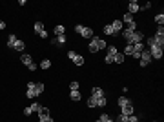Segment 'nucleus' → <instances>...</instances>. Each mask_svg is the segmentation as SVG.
Instances as JSON below:
<instances>
[{
  "mask_svg": "<svg viewBox=\"0 0 164 122\" xmlns=\"http://www.w3.org/2000/svg\"><path fill=\"white\" fill-rule=\"evenodd\" d=\"M122 33V37H124V40H126V42L128 44H139V42H144V33H142V31H139V29H137V31H131V29H122L120 31Z\"/></svg>",
  "mask_w": 164,
  "mask_h": 122,
  "instance_id": "nucleus-1",
  "label": "nucleus"
},
{
  "mask_svg": "<svg viewBox=\"0 0 164 122\" xmlns=\"http://www.w3.org/2000/svg\"><path fill=\"white\" fill-rule=\"evenodd\" d=\"M151 55H149V49H144L140 53V58H139V66H142V67H146L148 64H151Z\"/></svg>",
  "mask_w": 164,
  "mask_h": 122,
  "instance_id": "nucleus-2",
  "label": "nucleus"
},
{
  "mask_svg": "<svg viewBox=\"0 0 164 122\" xmlns=\"http://www.w3.org/2000/svg\"><path fill=\"white\" fill-rule=\"evenodd\" d=\"M20 62L29 67V71H35V69H37V64H33L31 55H24V53H22V55H20Z\"/></svg>",
  "mask_w": 164,
  "mask_h": 122,
  "instance_id": "nucleus-3",
  "label": "nucleus"
},
{
  "mask_svg": "<svg viewBox=\"0 0 164 122\" xmlns=\"http://www.w3.org/2000/svg\"><path fill=\"white\" fill-rule=\"evenodd\" d=\"M162 49L164 47H161V46H151L149 47V55H151V58H155V60H161L162 58Z\"/></svg>",
  "mask_w": 164,
  "mask_h": 122,
  "instance_id": "nucleus-4",
  "label": "nucleus"
},
{
  "mask_svg": "<svg viewBox=\"0 0 164 122\" xmlns=\"http://www.w3.org/2000/svg\"><path fill=\"white\" fill-rule=\"evenodd\" d=\"M33 29H35V33H37L40 38H46V37H47V33H46V29H44V24L40 22V20H37V22H35Z\"/></svg>",
  "mask_w": 164,
  "mask_h": 122,
  "instance_id": "nucleus-5",
  "label": "nucleus"
},
{
  "mask_svg": "<svg viewBox=\"0 0 164 122\" xmlns=\"http://www.w3.org/2000/svg\"><path fill=\"white\" fill-rule=\"evenodd\" d=\"M27 98H37L38 93H37V82H29L27 84V93H26Z\"/></svg>",
  "mask_w": 164,
  "mask_h": 122,
  "instance_id": "nucleus-6",
  "label": "nucleus"
},
{
  "mask_svg": "<svg viewBox=\"0 0 164 122\" xmlns=\"http://www.w3.org/2000/svg\"><path fill=\"white\" fill-rule=\"evenodd\" d=\"M120 115H126V117L133 115V104H131V100H128V102L120 107Z\"/></svg>",
  "mask_w": 164,
  "mask_h": 122,
  "instance_id": "nucleus-7",
  "label": "nucleus"
},
{
  "mask_svg": "<svg viewBox=\"0 0 164 122\" xmlns=\"http://www.w3.org/2000/svg\"><path fill=\"white\" fill-rule=\"evenodd\" d=\"M139 9H140V4L137 2V0H131V2L128 4V13H129V15H135Z\"/></svg>",
  "mask_w": 164,
  "mask_h": 122,
  "instance_id": "nucleus-8",
  "label": "nucleus"
},
{
  "mask_svg": "<svg viewBox=\"0 0 164 122\" xmlns=\"http://www.w3.org/2000/svg\"><path fill=\"white\" fill-rule=\"evenodd\" d=\"M99 38H100V37H95V35H93V38L90 40V47H88V49H90L91 53H97V51H99Z\"/></svg>",
  "mask_w": 164,
  "mask_h": 122,
  "instance_id": "nucleus-9",
  "label": "nucleus"
},
{
  "mask_svg": "<svg viewBox=\"0 0 164 122\" xmlns=\"http://www.w3.org/2000/svg\"><path fill=\"white\" fill-rule=\"evenodd\" d=\"M109 26L113 28V31L117 33V35H120V31L124 29V24H122V20H113V22L109 24Z\"/></svg>",
  "mask_w": 164,
  "mask_h": 122,
  "instance_id": "nucleus-10",
  "label": "nucleus"
},
{
  "mask_svg": "<svg viewBox=\"0 0 164 122\" xmlns=\"http://www.w3.org/2000/svg\"><path fill=\"white\" fill-rule=\"evenodd\" d=\"M13 49L18 51V53H22V51L26 49V42H24V40H20V38H17V42H15V46H13Z\"/></svg>",
  "mask_w": 164,
  "mask_h": 122,
  "instance_id": "nucleus-11",
  "label": "nucleus"
},
{
  "mask_svg": "<svg viewBox=\"0 0 164 122\" xmlns=\"http://www.w3.org/2000/svg\"><path fill=\"white\" fill-rule=\"evenodd\" d=\"M80 37H84V38H93V29L91 28H86V26H84V29H82L80 31Z\"/></svg>",
  "mask_w": 164,
  "mask_h": 122,
  "instance_id": "nucleus-12",
  "label": "nucleus"
},
{
  "mask_svg": "<svg viewBox=\"0 0 164 122\" xmlns=\"http://www.w3.org/2000/svg\"><path fill=\"white\" fill-rule=\"evenodd\" d=\"M51 115H49V110H47V107H44L42 106V110L38 111V120H44V119H49Z\"/></svg>",
  "mask_w": 164,
  "mask_h": 122,
  "instance_id": "nucleus-13",
  "label": "nucleus"
},
{
  "mask_svg": "<svg viewBox=\"0 0 164 122\" xmlns=\"http://www.w3.org/2000/svg\"><path fill=\"white\" fill-rule=\"evenodd\" d=\"M51 44H53V46H57V44H58V46H64V44H66V35H60V37H55V38L51 40Z\"/></svg>",
  "mask_w": 164,
  "mask_h": 122,
  "instance_id": "nucleus-14",
  "label": "nucleus"
},
{
  "mask_svg": "<svg viewBox=\"0 0 164 122\" xmlns=\"http://www.w3.org/2000/svg\"><path fill=\"white\" fill-rule=\"evenodd\" d=\"M135 20H133V15H129V13H124V17H122V24L124 26H129V24H133Z\"/></svg>",
  "mask_w": 164,
  "mask_h": 122,
  "instance_id": "nucleus-15",
  "label": "nucleus"
},
{
  "mask_svg": "<svg viewBox=\"0 0 164 122\" xmlns=\"http://www.w3.org/2000/svg\"><path fill=\"white\" fill-rule=\"evenodd\" d=\"M102 31H104V35H108V37H117V33L113 31V28H111L109 24H106V26H104V29H102Z\"/></svg>",
  "mask_w": 164,
  "mask_h": 122,
  "instance_id": "nucleus-16",
  "label": "nucleus"
},
{
  "mask_svg": "<svg viewBox=\"0 0 164 122\" xmlns=\"http://www.w3.org/2000/svg\"><path fill=\"white\" fill-rule=\"evenodd\" d=\"M124 58H126V57L119 51L117 55H113V64H124Z\"/></svg>",
  "mask_w": 164,
  "mask_h": 122,
  "instance_id": "nucleus-17",
  "label": "nucleus"
},
{
  "mask_svg": "<svg viewBox=\"0 0 164 122\" xmlns=\"http://www.w3.org/2000/svg\"><path fill=\"white\" fill-rule=\"evenodd\" d=\"M122 55H124V57H131V55H133V46H131V44H126L124 51H122Z\"/></svg>",
  "mask_w": 164,
  "mask_h": 122,
  "instance_id": "nucleus-18",
  "label": "nucleus"
},
{
  "mask_svg": "<svg viewBox=\"0 0 164 122\" xmlns=\"http://www.w3.org/2000/svg\"><path fill=\"white\" fill-rule=\"evenodd\" d=\"M91 97H95V98H99V97H104V91H102L100 87H93V89H91Z\"/></svg>",
  "mask_w": 164,
  "mask_h": 122,
  "instance_id": "nucleus-19",
  "label": "nucleus"
},
{
  "mask_svg": "<svg viewBox=\"0 0 164 122\" xmlns=\"http://www.w3.org/2000/svg\"><path fill=\"white\" fill-rule=\"evenodd\" d=\"M15 42H17V35L13 33V35H9V37H8V47H9V49H13Z\"/></svg>",
  "mask_w": 164,
  "mask_h": 122,
  "instance_id": "nucleus-20",
  "label": "nucleus"
},
{
  "mask_svg": "<svg viewBox=\"0 0 164 122\" xmlns=\"http://www.w3.org/2000/svg\"><path fill=\"white\" fill-rule=\"evenodd\" d=\"M53 31H55V35H57V37H60V35H64V33H66V28L58 24V26H55V29H53Z\"/></svg>",
  "mask_w": 164,
  "mask_h": 122,
  "instance_id": "nucleus-21",
  "label": "nucleus"
},
{
  "mask_svg": "<svg viewBox=\"0 0 164 122\" xmlns=\"http://www.w3.org/2000/svg\"><path fill=\"white\" fill-rule=\"evenodd\" d=\"M73 64H75V66H79V67H80V66H84V57H82V55H77V57L73 58Z\"/></svg>",
  "mask_w": 164,
  "mask_h": 122,
  "instance_id": "nucleus-22",
  "label": "nucleus"
},
{
  "mask_svg": "<svg viewBox=\"0 0 164 122\" xmlns=\"http://www.w3.org/2000/svg\"><path fill=\"white\" fill-rule=\"evenodd\" d=\"M69 98L75 100V102H79V100L82 98V97H80V91H69Z\"/></svg>",
  "mask_w": 164,
  "mask_h": 122,
  "instance_id": "nucleus-23",
  "label": "nucleus"
},
{
  "mask_svg": "<svg viewBox=\"0 0 164 122\" xmlns=\"http://www.w3.org/2000/svg\"><path fill=\"white\" fill-rule=\"evenodd\" d=\"M146 47H144V42H139V44H133V51H137V53H142Z\"/></svg>",
  "mask_w": 164,
  "mask_h": 122,
  "instance_id": "nucleus-24",
  "label": "nucleus"
},
{
  "mask_svg": "<svg viewBox=\"0 0 164 122\" xmlns=\"http://www.w3.org/2000/svg\"><path fill=\"white\" fill-rule=\"evenodd\" d=\"M106 49H108V55H109V57H113V55H117V53H119L117 46H108Z\"/></svg>",
  "mask_w": 164,
  "mask_h": 122,
  "instance_id": "nucleus-25",
  "label": "nucleus"
},
{
  "mask_svg": "<svg viewBox=\"0 0 164 122\" xmlns=\"http://www.w3.org/2000/svg\"><path fill=\"white\" fill-rule=\"evenodd\" d=\"M155 22H157V26H162L164 24V13L161 11L159 15H155Z\"/></svg>",
  "mask_w": 164,
  "mask_h": 122,
  "instance_id": "nucleus-26",
  "label": "nucleus"
},
{
  "mask_svg": "<svg viewBox=\"0 0 164 122\" xmlns=\"http://www.w3.org/2000/svg\"><path fill=\"white\" fill-rule=\"evenodd\" d=\"M40 67H42V69H49V67H51V60L49 58H44L42 62H40Z\"/></svg>",
  "mask_w": 164,
  "mask_h": 122,
  "instance_id": "nucleus-27",
  "label": "nucleus"
},
{
  "mask_svg": "<svg viewBox=\"0 0 164 122\" xmlns=\"http://www.w3.org/2000/svg\"><path fill=\"white\" fill-rule=\"evenodd\" d=\"M106 104H108L106 97H99V98H97V107H104Z\"/></svg>",
  "mask_w": 164,
  "mask_h": 122,
  "instance_id": "nucleus-28",
  "label": "nucleus"
},
{
  "mask_svg": "<svg viewBox=\"0 0 164 122\" xmlns=\"http://www.w3.org/2000/svg\"><path fill=\"white\" fill-rule=\"evenodd\" d=\"M88 107H97V98L91 97V95H90V98H88Z\"/></svg>",
  "mask_w": 164,
  "mask_h": 122,
  "instance_id": "nucleus-29",
  "label": "nucleus"
},
{
  "mask_svg": "<svg viewBox=\"0 0 164 122\" xmlns=\"http://www.w3.org/2000/svg\"><path fill=\"white\" fill-rule=\"evenodd\" d=\"M29 107H31V111H33V113H38L40 110H42V106H40L38 102H35V104H31Z\"/></svg>",
  "mask_w": 164,
  "mask_h": 122,
  "instance_id": "nucleus-30",
  "label": "nucleus"
},
{
  "mask_svg": "<svg viewBox=\"0 0 164 122\" xmlns=\"http://www.w3.org/2000/svg\"><path fill=\"white\" fill-rule=\"evenodd\" d=\"M79 87H80L79 82H77V80H73V82L69 84V91H79Z\"/></svg>",
  "mask_w": 164,
  "mask_h": 122,
  "instance_id": "nucleus-31",
  "label": "nucleus"
},
{
  "mask_svg": "<svg viewBox=\"0 0 164 122\" xmlns=\"http://www.w3.org/2000/svg\"><path fill=\"white\" fill-rule=\"evenodd\" d=\"M128 100H129L128 97H119V100H117V104H119V107H122V106H124V104L128 102Z\"/></svg>",
  "mask_w": 164,
  "mask_h": 122,
  "instance_id": "nucleus-32",
  "label": "nucleus"
},
{
  "mask_svg": "<svg viewBox=\"0 0 164 122\" xmlns=\"http://www.w3.org/2000/svg\"><path fill=\"white\" fill-rule=\"evenodd\" d=\"M146 46H148V49H149L151 46H155V38H153V37H148V38H146Z\"/></svg>",
  "mask_w": 164,
  "mask_h": 122,
  "instance_id": "nucleus-33",
  "label": "nucleus"
},
{
  "mask_svg": "<svg viewBox=\"0 0 164 122\" xmlns=\"http://www.w3.org/2000/svg\"><path fill=\"white\" fill-rule=\"evenodd\" d=\"M108 44H106V40L104 38H99V49H106Z\"/></svg>",
  "mask_w": 164,
  "mask_h": 122,
  "instance_id": "nucleus-34",
  "label": "nucleus"
},
{
  "mask_svg": "<svg viewBox=\"0 0 164 122\" xmlns=\"http://www.w3.org/2000/svg\"><path fill=\"white\" fill-rule=\"evenodd\" d=\"M37 93H38V95L44 93V84H42V82H37Z\"/></svg>",
  "mask_w": 164,
  "mask_h": 122,
  "instance_id": "nucleus-35",
  "label": "nucleus"
},
{
  "mask_svg": "<svg viewBox=\"0 0 164 122\" xmlns=\"http://www.w3.org/2000/svg\"><path fill=\"white\" fill-rule=\"evenodd\" d=\"M77 55H79V53H77V51H73V49H69V51H67V58H69V60H73Z\"/></svg>",
  "mask_w": 164,
  "mask_h": 122,
  "instance_id": "nucleus-36",
  "label": "nucleus"
},
{
  "mask_svg": "<svg viewBox=\"0 0 164 122\" xmlns=\"http://www.w3.org/2000/svg\"><path fill=\"white\" fill-rule=\"evenodd\" d=\"M128 122H140V120H139V117H137V115H129V117H128Z\"/></svg>",
  "mask_w": 164,
  "mask_h": 122,
  "instance_id": "nucleus-37",
  "label": "nucleus"
},
{
  "mask_svg": "<svg viewBox=\"0 0 164 122\" xmlns=\"http://www.w3.org/2000/svg\"><path fill=\"white\" fill-rule=\"evenodd\" d=\"M115 122H128V117H126V115H119Z\"/></svg>",
  "mask_w": 164,
  "mask_h": 122,
  "instance_id": "nucleus-38",
  "label": "nucleus"
},
{
  "mask_svg": "<svg viewBox=\"0 0 164 122\" xmlns=\"http://www.w3.org/2000/svg\"><path fill=\"white\" fill-rule=\"evenodd\" d=\"M82 29H84V26H82V24H77V26H75V33H79V35H80Z\"/></svg>",
  "mask_w": 164,
  "mask_h": 122,
  "instance_id": "nucleus-39",
  "label": "nucleus"
},
{
  "mask_svg": "<svg viewBox=\"0 0 164 122\" xmlns=\"http://www.w3.org/2000/svg\"><path fill=\"white\" fill-rule=\"evenodd\" d=\"M24 115H26V117H31V115H33L31 107H26V110H24Z\"/></svg>",
  "mask_w": 164,
  "mask_h": 122,
  "instance_id": "nucleus-40",
  "label": "nucleus"
},
{
  "mask_svg": "<svg viewBox=\"0 0 164 122\" xmlns=\"http://www.w3.org/2000/svg\"><path fill=\"white\" fill-rule=\"evenodd\" d=\"M104 62H106V64H113V57H109V55H106V58H104Z\"/></svg>",
  "mask_w": 164,
  "mask_h": 122,
  "instance_id": "nucleus-41",
  "label": "nucleus"
},
{
  "mask_svg": "<svg viewBox=\"0 0 164 122\" xmlns=\"http://www.w3.org/2000/svg\"><path fill=\"white\" fill-rule=\"evenodd\" d=\"M149 8H151V4L146 2V6H140V9H139V11H144V9H149Z\"/></svg>",
  "mask_w": 164,
  "mask_h": 122,
  "instance_id": "nucleus-42",
  "label": "nucleus"
},
{
  "mask_svg": "<svg viewBox=\"0 0 164 122\" xmlns=\"http://www.w3.org/2000/svg\"><path fill=\"white\" fill-rule=\"evenodd\" d=\"M6 26H8V24H6L4 20H0V31H2V29H6Z\"/></svg>",
  "mask_w": 164,
  "mask_h": 122,
  "instance_id": "nucleus-43",
  "label": "nucleus"
},
{
  "mask_svg": "<svg viewBox=\"0 0 164 122\" xmlns=\"http://www.w3.org/2000/svg\"><path fill=\"white\" fill-rule=\"evenodd\" d=\"M38 122H53V119L49 117V119H44V120H38Z\"/></svg>",
  "mask_w": 164,
  "mask_h": 122,
  "instance_id": "nucleus-44",
  "label": "nucleus"
},
{
  "mask_svg": "<svg viewBox=\"0 0 164 122\" xmlns=\"http://www.w3.org/2000/svg\"><path fill=\"white\" fill-rule=\"evenodd\" d=\"M95 122H100V120H95Z\"/></svg>",
  "mask_w": 164,
  "mask_h": 122,
  "instance_id": "nucleus-45",
  "label": "nucleus"
}]
</instances>
